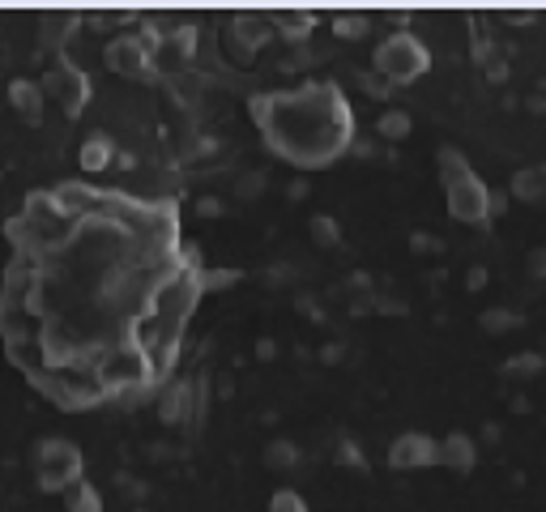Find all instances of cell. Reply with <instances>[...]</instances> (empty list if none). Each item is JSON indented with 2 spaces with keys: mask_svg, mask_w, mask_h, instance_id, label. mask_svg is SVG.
<instances>
[{
  "mask_svg": "<svg viewBox=\"0 0 546 512\" xmlns=\"http://www.w3.org/2000/svg\"><path fill=\"white\" fill-rule=\"evenodd\" d=\"M197 210H201L205 218H218V214H222V201H218V197H201V201H197Z\"/></svg>",
  "mask_w": 546,
  "mask_h": 512,
  "instance_id": "35",
  "label": "cell"
},
{
  "mask_svg": "<svg viewBox=\"0 0 546 512\" xmlns=\"http://www.w3.org/2000/svg\"><path fill=\"white\" fill-rule=\"evenodd\" d=\"M5 94H9V107L18 111L26 124L43 120V90H39V82H30V77H13Z\"/></svg>",
  "mask_w": 546,
  "mask_h": 512,
  "instance_id": "13",
  "label": "cell"
},
{
  "mask_svg": "<svg viewBox=\"0 0 546 512\" xmlns=\"http://www.w3.org/2000/svg\"><path fill=\"white\" fill-rule=\"evenodd\" d=\"M542 175H546V167H542Z\"/></svg>",
  "mask_w": 546,
  "mask_h": 512,
  "instance_id": "41",
  "label": "cell"
},
{
  "mask_svg": "<svg viewBox=\"0 0 546 512\" xmlns=\"http://www.w3.org/2000/svg\"><path fill=\"white\" fill-rule=\"evenodd\" d=\"M273 30L286 39V43H308L312 30H316V13L312 9H282L278 18H273Z\"/></svg>",
  "mask_w": 546,
  "mask_h": 512,
  "instance_id": "14",
  "label": "cell"
},
{
  "mask_svg": "<svg viewBox=\"0 0 546 512\" xmlns=\"http://www.w3.org/2000/svg\"><path fill=\"white\" fill-rule=\"evenodd\" d=\"M103 64L120 77H154V56L137 35H116L103 47Z\"/></svg>",
  "mask_w": 546,
  "mask_h": 512,
  "instance_id": "7",
  "label": "cell"
},
{
  "mask_svg": "<svg viewBox=\"0 0 546 512\" xmlns=\"http://www.w3.org/2000/svg\"><path fill=\"white\" fill-rule=\"evenodd\" d=\"M192 52H197V26H192V22H180V26L163 30V47H158V56H154V69L171 64L167 73H180L184 64L192 60Z\"/></svg>",
  "mask_w": 546,
  "mask_h": 512,
  "instance_id": "9",
  "label": "cell"
},
{
  "mask_svg": "<svg viewBox=\"0 0 546 512\" xmlns=\"http://www.w3.org/2000/svg\"><path fill=\"white\" fill-rule=\"evenodd\" d=\"M436 167H440V184H444V197H448V214L457 222H465V227H483L491 218V188L478 180L470 158H465L457 146H440Z\"/></svg>",
  "mask_w": 546,
  "mask_h": 512,
  "instance_id": "3",
  "label": "cell"
},
{
  "mask_svg": "<svg viewBox=\"0 0 546 512\" xmlns=\"http://www.w3.org/2000/svg\"><path fill=\"white\" fill-rule=\"evenodd\" d=\"M465 286H470V291H478V286H487V269H483V265L470 269V278H465Z\"/></svg>",
  "mask_w": 546,
  "mask_h": 512,
  "instance_id": "37",
  "label": "cell"
},
{
  "mask_svg": "<svg viewBox=\"0 0 546 512\" xmlns=\"http://www.w3.org/2000/svg\"><path fill=\"white\" fill-rule=\"evenodd\" d=\"M316 60H325V52H316L312 43H295L291 52L278 60V69H282V73H299V69H312Z\"/></svg>",
  "mask_w": 546,
  "mask_h": 512,
  "instance_id": "22",
  "label": "cell"
},
{
  "mask_svg": "<svg viewBox=\"0 0 546 512\" xmlns=\"http://www.w3.org/2000/svg\"><path fill=\"white\" fill-rule=\"evenodd\" d=\"M436 466H448L457 474H470L478 466V440L465 431H448L444 440H436Z\"/></svg>",
  "mask_w": 546,
  "mask_h": 512,
  "instance_id": "10",
  "label": "cell"
},
{
  "mask_svg": "<svg viewBox=\"0 0 546 512\" xmlns=\"http://www.w3.org/2000/svg\"><path fill=\"white\" fill-rule=\"evenodd\" d=\"M265 146L299 171H320L355 146V111L337 82H303L248 99Z\"/></svg>",
  "mask_w": 546,
  "mask_h": 512,
  "instance_id": "2",
  "label": "cell"
},
{
  "mask_svg": "<svg viewBox=\"0 0 546 512\" xmlns=\"http://www.w3.org/2000/svg\"><path fill=\"white\" fill-rule=\"evenodd\" d=\"M269 512H312V508H308V500H303L299 491L282 487V491H273V495H269Z\"/></svg>",
  "mask_w": 546,
  "mask_h": 512,
  "instance_id": "27",
  "label": "cell"
},
{
  "mask_svg": "<svg viewBox=\"0 0 546 512\" xmlns=\"http://www.w3.org/2000/svg\"><path fill=\"white\" fill-rule=\"evenodd\" d=\"M355 82H359L367 94H372V99H389V94L397 90V86H389V82H384V77H380L376 69H359V73H355Z\"/></svg>",
  "mask_w": 546,
  "mask_h": 512,
  "instance_id": "28",
  "label": "cell"
},
{
  "mask_svg": "<svg viewBox=\"0 0 546 512\" xmlns=\"http://www.w3.org/2000/svg\"><path fill=\"white\" fill-rule=\"evenodd\" d=\"M508 197H517L525 205H534L546 197V175L542 167H521L517 175H512V184H508Z\"/></svg>",
  "mask_w": 546,
  "mask_h": 512,
  "instance_id": "18",
  "label": "cell"
},
{
  "mask_svg": "<svg viewBox=\"0 0 546 512\" xmlns=\"http://www.w3.org/2000/svg\"><path fill=\"white\" fill-rule=\"evenodd\" d=\"M410 248H414V252H436L440 244H436V235H423V231H419V235H410Z\"/></svg>",
  "mask_w": 546,
  "mask_h": 512,
  "instance_id": "33",
  "label": "cell"
},
{
  "mask_svg": "<svg viewBox=\"0 0 546 512\" xmlns=\"http://www.w3.org/2000/svg\"><path fill=\"white\" fill-rule=\"evenodd\" d=\"M231 282H239V269H201V291H222Z\"/></svg>",
  "mask_w": 546,
  "mask_h": 512,
  "instance_id": "29",
  "label": "cell"
},
{
  "mask_svg": "<svg viewBox=\"0 0 546 512\" xmlns=\"http://www.w3.org/2000/svg\"><path fill=\"white\" fill-rule=\"evenodd\" d=\"M389 466L393 470L436 466V436H427V431H401V436L389 444Z\"/></svg>",
  "mask_w": 546,
  "mask_h": 512,
  "instance_id": "8",
  "label": "cell"
},
{
  "mask_svg": "<svg viewBox=\"0 0 546 512\" xmlns=\"http://www.w3.org/2000/svg\"><path fill=\"white\" fill-rule=\"evenodd\" d=\"M308 231H312V239H316L320 248H337V244H342V227H337V218H329V214H312Z\"/></svg>",
  "mask_w": 546,
  "mask_h": 512,
  "instance_id": "25",
  "label": "cell"
},
{
  "mask_svg": "<svg viewBox=\"0 0 546 512\" xmlns=\"http://www.w3.org/2000/svg\"><path fill=\"white\" fill-rule=\"evenodd\" d=\"M372 69L389 86H410L431 69V52L419 35H410V30H389L372 52Z\"/></svg>",
  "mask_w": 546,
  "mask_h": 512,
  "instance_id": "4",
  "label": "cell"
},
{
  "mask_svg": "<svg viewBox=\"0 0 546 512\" xmlns=\"http://www.w3.org/2000/svg\"><path fill=\"white\" fill-rule=\"evenodd\" d=\"M192 410H197V384L192 380H171L158 393V419L163 423H184Z\"/></svg>",
  "mask_w": 546,
  "mask_h": 512,
  "instance_id": "12",
  "label": "cell"
},
{
  "mask_svg": "<svg viewBox=\"0 0 546 512\" xmlns=\"http://www.w3.org/2000/svg\"><path fill=\"white\" fill-rule=\"evenodd\" d=\"M111 158H116V146H111L107 133H90V137L82 141V150H77V163H82V171H90V175L107 171Z\"/></svg>",
  "mask_w": 546,
  "mask_h": 512,
  "instance_id": "15",
  "label": "cell"
},
{
  "mask_svg": "<svg viewBox=\"0 0 546 512\" xmlns=\"http://www.w3.org/2000/svg\"><path fill=\"white\" fill-rule=\"evenodd\" d=\"M487 77H491V82H504V77H508V64H504L500 56H491V60H487Z\"/></svg>",
  "mask_w": 546,
  "mask_h": 512,
  "instance_id": "34",
  "label": "cell"
},
{
  "mask_svg": "<svg viewBox=\"0 0 546 512\" xmlns=\"http://www.w3.org/2000/svg\"><path fill=\"white\" fill-rule=\"evenodd\" d=\"M538 372H542V355H534V350H529V355H512L504 363V376L508 380H529V376H538Z\"/></svg>",
  "mask_w": 546,
  "mask_h": 512,
  "instance_id": "26",
  "label": "cell"
},
{
  "mask_svg": "<svg viewBox=\"0 0 546 512\" xmlns=\"http://www.w3.org/2000/svg\"><path fill=\"white\" fill-rule=\"evenodd\" d=\"M265 188V175L261 171H248V175H239V197H256V192Z\"/></svg>",
  "mask_w": 546,
  "mask_h": 512,
  "instance_id": "30",
  "label": "cell"
},
{
  "mask_svg": "<svg viewBox=\"0 0 546 512\" xmlns=\"http://www.w3.org/2000/svg\"><path fill=\"white\" fill-rule=\"evenodd\" d=\"M291 197H295V201L308 197V180H295V184H291Z\"/></svg>",
  "mask_w": 546,
  "mask_h": 512,
  "instance_id": "39",
  "label": "cell"
},
{
  "mask_svg": "<svg viewBox=\"0 0 546 512\" xmlns=\"http://www.w3.org/2000/svg\"><path fill=\"white\" fill-rule=\"evenodd\" d=\"M269 39H273V18H265V13H235L231 18V43L239 47V56H252Z\"/></svg>",
  "mask_w": 546,
  "mask_h": 512,
  "instance_id": "11",
  "label": "cell"
},
{
  "mask_svg": "<svg viewBox=\"0 0 546 512\" xmlns=\"http://www.w3.org/2000/svg\"><path fill=\"white\" fill-rule=\"evenodd\" d=\"M517 325H521V312H512V308H487L483 316H478V329L483 333H508Z\"/></svg>",
  "mask_w": 546,
  "mask_h": 512,
  "instance_id": "23",
  "label": "cell"
},
{
  "mask_svg": "<svg viewBox=\"0 0 546 512\" xmlns=\"http://www.w3.org/2000/svg\"><path fill=\"white\" fill-rule=\"evenodd\" d=\"M372 30V18L367 13H337L333 18V35L337 39H363Z\"/></svg>",
  "mask_w": 546,
  "mask_h": 512,
  "instance_id": "24",
  "label": "cell"
},
{
  "mask_svg": "<svg viewBox=\"0 0 546 512\" xmlns=\"http://www.w3.org/2000/svg\"><path fill=\"white\" fill-rule=\"evenodd\" d=\"M273 350H278V346H273V338H261V342H256V355H261V359H273Z\"/></svg>",
  "mask_w": 546,
  "mask_h": 512,
  "instance_id": "38",
  "label": "cell"
},
{
  "mask_svg": "<svg viewBox=\"0 0 546 512\" xmlns=\"http://www.w3.org/2000/svg\"><path fill=\"white\" fill-rule=\"evenodd\" d=\"M30 470H35L39 491H64L77 478H86V457L69 436H43L30 448Z\"/></svg>",
  "mask_w": 546,
  "mask_h": 512,
  "instance_id": "5",
  "label": "cell"
},
{
  "mask_svg": "<svg viewBox=\"0 0 546 512\" xmlns=\"http://www.w3.org/2000/svg\"><path fill=\"white\" fill-rule=\"evenodd\" d=\"M39 90H43V99H52L64 111V116H82L86 103H90V77L77 69V64H64V60L43 73Z\"/></svg>",
  "mask_w": 546,
  "mask_h": 512,
  "instance_id": "6",
  "label": "cell"
},
{
  "mask_svg": "<svg viewBox=\"0 0 546 512\" xmlns=\"http://www.w3.org/2000/svg\"><path fill=\"white\" fill-rule=\"evenodd\" d=\"M525 269H529V278H546V248H534L525 256Z\"/></svg>",
  "mask_w": 546,
  "mask_h": 512,
  "instance_id": "32",
  "label": "cell"
},
{
  "mask_svg": "<svg viewBox=\"0 0 546 512\" xmlns=\"http://www.w3.org/2000/svg\"><path fill=\"white\" fill-rule=\"evenodd\" d=\"M337 461H342V466H363L359 444H355V440H342V448H337Z\"/></svg>",
  "mask_w": 546,
  "mask_h": 512,
  "instance_id": "31",
  "label": "cell"
},
{
  "mask_svg": "<svg viewBox=\"0 0 546 512\" xmlns=\"http://www.w3.org/2000/svg\"><path fill=\"white\" fill-rule=\"evenodd\" d=\"M529 103V111H546V99H542V94H534V99H525Z\"/></svg>",
  "mask_w": 546,
  "mask_h": 512,
  "instance_id": "40",
  "label": "cell"
},
{
  "mask_svg": "<svg viewBox=\"0 0 546 512\" xmlns=\"http://www.w3.org/2000/svg\"><path fill=\"white\" fill-rule=\"evenodd\" d=\"M0 342L64 410L133 402L163 380L201 299L197 252L171 201L56 184L5 227Z\"/></svg>",
  "mask_w": 546,
  "mask_h": 512,
  "instance_id": "1",
  "label": "cell"
},
{
  "mask_svg": "<svg viewBox=\"0 0 546 512\" xmlns=\"http://www.w3.org/2000/svg\"><path fill=\"white\" fill-rule=\"evenodd\" d=\"M163 82H167V90H171V94H175V99H180L184 107H192V103H197V99H201V90H205V77H201L197 69H180V73H167Z\"/></svg>",
  "mask_w": 546,
  "mask_h": 512,
  "instance_id": "19",
  "label": "cell"
},
{
  "mask_svg": "<svg viewBox=\"0 0 546 512\" xmlns=\"http://www.w3.org/2000/svg\"><path fill=\"white\" fill-rule=\"evenodd\" d=\"M265 466H269V470H291V466H299V444H295V440H269V444H265Z\"/></svg>",
  "mask_w": 546,
  "mask_h": 512,
  "instance_id": "21",
  "label": "cell"
},
{
  "mask_svg": "<svg viewBox=\"0 0 546 512\" xmlns=\"http://www.w3.org/2000/svg\"><path fill=\"white\" fill-rule=\"evenodd\" d=\"M60 500H64V508H69V512H103V495H99V487H94L90 478L69 483L60 491Z\"/></svg>",
  "mask_w": 546,
  "mask_h": 512,
  "instance_id": "17",
  "label": "cell"
},
{
  "mask_svg": "<svg viewBox=\"0 0 546 512\" xmlns=\"http://www.w3.org/2000/svg\"><path fill=\"white\" fill-rule=\"evenodd\" d=\"M508 201H512L508 192H491V218H500V214L508 210Z\"/></svg>",
  "mask_w": 546,
  "mask_h": 512,
  "instance_id": "36",
  "label": "cell"
},
{
  "mask_svg": "<svg viewBox=\"0 0 546 512\" xmlns=\"http://www.w3.org/2000/svg\"><path fill=\"white\" fill-rule=\"evenodd\" d=\"M410 128H414V120H410L406 107H384L380 116H376V133H380L384 141H406Z\"/></svg>",
  "mask_w": 546,
  "mask_h": 512,
  "instance_id": "20",
  "label": "cell"
},
{
  "mask_svg": "<svg viewBox=\"0 0 546 512\" xmlns=\"http://www.w3.org/2000/svg\"><path fill=\"white\" fill-rule=\"evenodd\" d=\"M77 26H82V18H77L73 9H56V13H47V18H43V35L39 39L47 47H64L77 35Z\"/></svg>",
  "mask_w": 546,
  "mask_h": 512,
  "instance_id": "16",
  "label": "cell"
}]
</instances>
